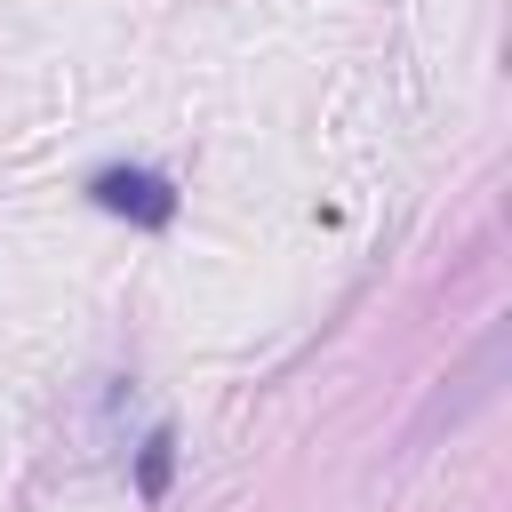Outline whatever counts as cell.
Listing matches in <instances>:
<instances>
[{"label": "cell", "instance_id": "obj_1", "mask_svg": "<svg viewBox=\"0 0 512 512\" xmlns=\"http://www.w3.org/2000/svg\"><path fill=\"white\" fill-rule=\"evenodd\" d=\"M88 192H96V208H112V216H136V224H168V216H176V192H168L152 168H104Z\"/></svg>", "mask_w": 512, "mask_h": 512}, {"label": "cell", "instance_id": "obj_2", "mask_svg": "<svg viewBox=\"0 0 512 512\" xmlns=\"http://www.w3.org/2000/svg\"><path fill=\"white\" fill-rule=\"evenodd\" d=\"M168 464H176V432H152V440H144V456H136V488H144V496H160V488H168Z\"/></svg>", "mask_w": 512, "mask_h": 512}]
</instances>
